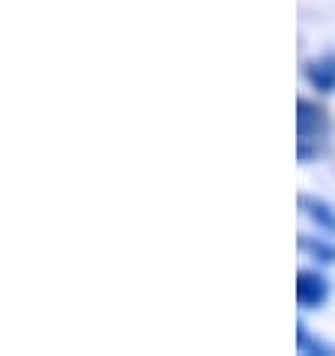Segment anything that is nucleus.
I'll return each instance as SVG.
<instances>
[{"label": "nucleus", "instance_id": "f257e3e1", "mask_svg": "<svg viewBox=\"0 0 335 356\" xmlns=\"http://www.w3.org/2000/svg\"><path fill=\"white\" fill-rule=\"evenodd\" d=\"M297 129H300V159L311 162L323 153V141L329 138V114L311 99L297 102Z\"/></svg>", "mask_w": 335, "mask_h": 356}, {"label": "nucleus", "instance_id": "f03ea898", "mask_svg": "<svg viewBox=\"0 0 335 356\" xmlns=\"http://www.w3.org/2000/svg\"><path fill=\"white\" fill-rule=\"evenodd\" d=\"M329 279L318 270H300L297 273V302L302 309H320L329 300Z\"/></svg>", "mask_w": 335, "mask_h": 356}, {"label": "nucleus", "instance_id": "7ed1b4c3", "mask_svg": "<svg viewBox=\"0 0 335 356\" xmlns=\"http://www.w3.org/2000/svg\"><path fill=\"white\" fill-rule=\"evenodd\" d=\"M305 81L318 93H335V54H320L305 63Z\"/></svg>", "mask_w": 335, "mask_h": 356}, {"label": "nucleus", "instance_id": "20e7f679", "mask_svg": "<svg viewBox=\"0 0 335 356\" xmlns=\"http://www.w3.org/2000/svg\"><path fill=\"white\" fill-rule=\"evenodd\" d=\"M300 207L320 234L335 236V207L329 201H323V197H300Z\"/></svg>", "mask_w": 335, "mask_h": 356}, {"label": "nucleus", "instance_id": "39448f33", "mask_svg": "<svg viewBox=\"0 0 335 356\" xmlns=\"http://www.w3.org/2000/svg\"><path fill=\"white\" fill-rule=\"evenodd\" d=\"M300 249L302 252H309L314 261H320V264H335V245L332 243H323L320 236H309V234H302L300 236Z\"/></svg>", "mask_w": 335, "mask_h": 356}, {"label": "nucleus", "instance_id": "423d86ee", "mask_svg": "<svg viewBox=\"0 0 335 356\" xmlns=\"http://www.w3.org/2000/svg\"><path fill=\"white\" fill-rule=\"evenodd\" d=\"M297 350H300V353H323V356H332V353H335L332 344L314 339L305 323H297Z\"/></svg>", "mask_w": 335, "mask_h": 356}]
</instances>
